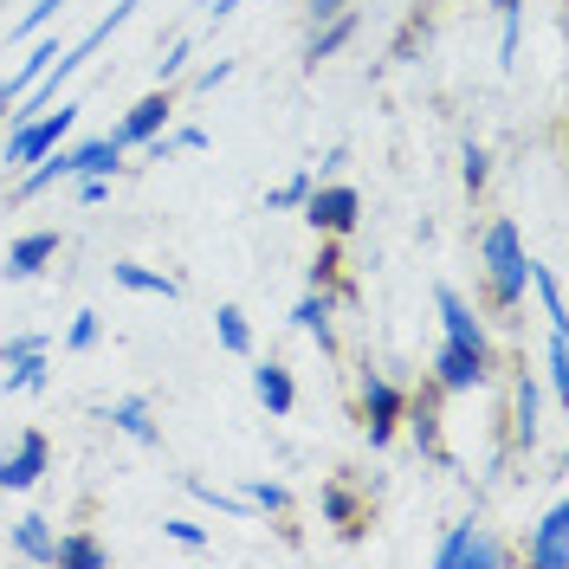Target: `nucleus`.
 Returning <instances> with one entry per match:
<instances>
[{
	"label": "nucleus",
	"mask_w": 569,
	"mask_h": 569,
	"mask_svg": "<svg viewBox=\"0 0 569 569\" xmlns=\"http://www.w3.org/2000/svg\"><path fill=\"white\" fill-rule=\"evenodd\" d=\"M311 181H318L311 169H291V176L266 194V213H298V208H305V194H311Z\"/></svg>",
	"instance_id": "obj_34"
},
{
	"label": "nucleus",
	"mask_w": 569,
	"mask_h": 569,
	"mask_svg": "<svg viewBox=\"0 0 569 569\" xmlns=\"http://www.w3.org/2000/svg\"><path fill=\"white\" fill-rule=\"evenodd\" d=\"M518 563L525 569H569V505L563 498H557V505L531 525V537L518 543Z\"/></svg>",
	"instance_id": "obj_9"
},
{
	"label": "nucleus",
	"mask_w": 569,
	"mask_h": 569,
	"mask_svg": "<svg viewBox=\"0 0 569 569\" xmlns=\"http://www.w3.org/2000/svg\"><path fill=\"white\" fill-rule=\"evenodd\" d=\"M531 298L543 305V323H550V330H569V311H563V279H557L550 266H537V259H531Z\"/></svg>",
	"instance_id": "obj_29"
},
{
	"label": "nucleus",
	"mask_w": 569,
	"mask_h": 569,
	"mask_svg": "<svg viewBox=\"0 0 569 569\" xmlns=\"http://www.w3.org/2000/svg\"><path fill=\"white\" fill-rule=\"evenodd\" d=\"M350 39H356V7H343V13H337V20H323V27H305V59H298L305 78H318V66H330Z\"/></svg>",
	"instance_id": "obj_17"
},
{
	"label": "nucleus",
	"mask_w": 569,
	"mask_h": 569,
	"mask_svg": "<svg viewBox=\"0 0 569 569\" xmlns=\"http://www.w3.org/2000/svg\"><path fill=\"white\" fill-rule=\"evenodd\" d=\"M169 137H176V149H188V156H194V149H208V130H201V123H181V130H169Z\"/></svg>",
	"instance_id": "obj_43"
},
{
	"label": "nucleus",
	"mask_w": 569,
	"mask_h": 569,
	"mask_svg": "<svg viewBox=\"0 0 569 569\" xmlns=\"http://www.w3.org/2000/svg\"><path fill=\"white\" fill-rule=\"evenodd\" d=\"M59 52H66V46H59V33H52V27H46V33H33V39H27V59H20V71H13V78H0V84L13 91V104H20V91H27L33 78H46V66H52Z\"/></svg>",
	"instance_id": "obj_24"
},
{
	"label": "nucleus",
	"mask_w": 569,
	"mask_h": 569,
	"mask_svg": "<svg viewBox=\"0 0 569 569\" xmlns=\"http://www.w3.org/2000/svg\"><path fill=\"white\" fill-rule=\"evenodd\" d=\"M66 7H71V0H33V7H27V13H20L13 27H7V39H13V46H27V39L46 33V27H52V20H59Z\"/></svg>",
	"instance_id": "obj_32"
},
{
	"label": "nucleus",
	"mask_w": 569,
	"mask_h": 569,
	"mask_svg": "<svg viewBox=\"0 0 569 569\" xmlns=\"http://www.w3.org/2000/svg\"><path fill=\"white\" fill-rule=\"evenodd\" d=\"M337 311H343V305H337L330 284H305L298 305H291V330H305L323 356H337Z\"/></svg>",
	"instance_id": "obj_13"
},
{
	"label": "nucleus",
	"mask_w": 569,
	"mask_h": 569,
	"mask_svg": "<svg viewBox=\"0 0 569 569\" xmlns=\"http://www.w3.org/2000/svg\"><path fill=\"white\" fill-rule=\"evenodd\" d=\"M305 227L311 233H330V240H350L356 233V220H362V194H356L343 176H330V181H311V194H305Z\"/></svg>",
	"instance_id": "obj_6"
},
{
	"label": "nucleus",
	"mask_w": 569,
	"mask_h": 569,
	"mask_svg": "<svg viewBox=\"0 0 569 569\" xmlns=\"http://www.w3.org/2000/svg\"><path fill=\"white\" fill-rule=\"evenodd\" d=\"M543 389L569 401V330H543Z\"/></svg>",
	"instance_id": "obj_30"
},
{
	"label": "nucleus",
	"mask_w": 569,
	"mask_h": 569,
	"mask_svg": "<svg viewBox=\"0 0 569 569\" xmlns=\"http://www.w3.org/2000/svg\"><path fill=\"white\" fill-rule=\"evenodd\" d=\"M318 518L343 537V543H356V537L369 531V492L356 486L350 472H330L318 486Z\"/></svg>",
	"instance_id": "obj_7"
},
{
	"label": "nucleus",
	"mask_w": 569,
	"mask_h": 569,
	"mask_svg": "<svg viewBox=\"0 0 569 569\" xmlns=\"http://www.w3.org/2000/svg\"><path fill=\"white\" fill-rule=\"evenodd\" d=\"M233 59H213V66H201L194 71V98H213V91H220V84H233Z\"/></svg>",
	"instance_id": "obj_38"
},
{
	"label": "nucleus",
	"mask_w": 569,
	"mask_h": 569,
	"mask_svg": "<svg viewBox=\"0 0 569 569\" xmlns=\"http://www.w3.org/2000/svg\"><path fill=\"white\" fill-rule=\"evenodd\" d=\"M343 7H356V0H305V27H323V20H337Z\"/></svg>",
	"instance_id": "obj_42"
},
{
	"label": "nucleus",
	"mask_w": 569,
	"mask_h": 569,
	"mask_svg": "<svg viewBox=\"0 0 569 569\" xmlns=\"http://www.w3.org/2000/svg\"><path fill=\"white\" fill-rule=\"evenodd\" d=\"M7 543H13V557H20V563L52 569V550H59V525H52L46 511H27V518H13Z\"/></svg>",
	"instance_id": "obj_19"
},
{
	"label": "nucleus",
	"mask_w": 569,
	"mask_h": 569,
	"mask_svg": "<svg viewBox=\"0 0 569 569\" xmlns=\"http://www.w3.org/2000/svg\"><path fill=\"white\" fill-rule=\"evenodd\" d=\"M110 279L123 284V291H137V298H162V305H176V298H181V279L156 272V266H137V259H117V266H110Z\"/></svg>",
	"instance_id": "obj_22"
},
{
	"label": "nucleus",
	"mask_w": 569,
	"mask_h": 569,
	"mask_svg": "<svg viewBox=\"0 0 569 569\" xmlns=\"http://www.w3.org/2000/svg\"><path fill=\"white\" fill-rule=\"evenodd\" d=\"M194 66V39H169L156 59H149V71H156V84H176L181 71Z\"/></svg>",
	"instance_id": "obj_35"
},
{
	"label": "nucleus",
	"mask_w": 569,
	"mask_h": 569,
	"mask_svg": "<svg viewBox=\"0 0 569 569\" xmlns=\"http://www.w3.org/2000/svg\"><path fill=\"white\" fill-rule=\"evenodd\" d=\"M427 382H433L440 395H479V389H492L498 382V369L492 362H479V356L453 350V343H440L433 362H427Z\"/></svg>",
	"instance_id": "obj_10"
},
{
	"label": "nucleus",
	"mask_w": 569,
	"mask_h": 569,
	"mask_svg": "<svg viewBox=\"0 0 569 569\" xmlns=\"http://www.w3.org/2000/svg\"><path fill=\"white\" fill-rule=\"evenodd\" d=\"M98 343H104V318H98V311H78V318H71V330H66V350H98Z\"/></svg>",
	"instance_id": "obj_36"
},
{
	"label": "nucleus",
	"mask_w": 569,
	"mask_h": 569,
	"mask_svg": "<svg viewBox=\"0 0 569 569\" xmlns=\"http://www.w3.org/2000/svg\"><path fill=\"white\" fill-rule=\"evenodd\" d=\"M421 7H447V0H421Z\"/></svg>",
	"instance_id": "obj_46"
},
{
	"label": "nucleus",
	"mask_w": 569,
	"mask_h": 569,
	"mask_svg": "<svg viewBox=\"0 0 569 569\" xmlns=\"http://www.w3.org/2000/svg\"><path fill=\"white\" fill-rule=\"evenodd\" d=\"M233 7H240V0H201V13H208L213 27H220V20H227V13H233Z\"/></svg>",
	"instance_id": "obj_44"
},
{
	"label": "nucleus",
	"mask_w": 569,
	"mask_h": 569,
	"mask_svg": "<svg viewBox=\"0 0 569 569\" xmlns=\"http://www.w3.org/2000/svg\"><path fill=\"white\" fill-rule=\"evenodd\" d=\"M479 291H486V311L498 323H518L525 298H531V247H525V227L511 213H492L479 227Z\"/></svg>",
	"instance_id": "obj_1"
},
{
	"label": "nucleus",
	"mask_w": 569,
	"mask_h": 569,
	"mask_svg": "<svg viewBox=\"0 0 569 569\" xmlns=\"http://www.w3.org/2000/svg\"><path fill=\"white\" fill-rule=\"evenodd\" d=\"M343 169H350V142H330V149L318 156V169H311V176L330 181V176H343Z\"/></svg>",
	"instance_id": "obj_40"
},
{
	"label": "nucleus",
	"mask_w": 569,
	"mask_h": 569,
	"mask_svg": "<svg viewBox=\"0 0 569 569\" xmlns=\"http://www.w3.org/2000/svg\"><path fill=\"white\" fill-rule=\"evenodd\" d=\"M433 318H440V343H453V350L479 356V362H492V369H498L492 323H486V311H479L466 291H453V284H433Z\"/></svg>",
	"instance_id": "obj_5"
},
{
	"label": "nucleus",
	"mask_w": 569,
	"mask_h": 569,
	"mask_svg": "<svg viewBox=\"0 0 569 569\" xmlns=\"http://www.w3.org/2000/svg\"><path fill=\"white\" fill-rule=\"evenodd\" d=\"M7 117H13V91H7V84H0V123H7Z\"/></svg>",
	"instance_id": "obj_45"
},
{
	"label": "nucleus",
	"mask_w": 569,
	"mask_h": 569,
	"mask_svg": "<svg viewBox=\"0 0 569 569\" xmlns=\"http://www.w3.org/2000/svg\"><path fill=\"white\" fill-rule=\"evenodd\" d=\"M52 569H110V543L98 531H59V550H52Z\"/></svg>",
	"instance_id": "obj_21"
},
{
	"label": "nucleus",
	"mask_w": 569,
	"mask_h": 569,
	"mask_svg": "<svg viewBox=\"0 0 569 569\" xmlns=\"http://www.w3.org/2000/svg\"><path fill=\"white\" fill-rule=\"evenodd\" d=\"M427 39H433V7L415 0V13H408V20H401V33L389 39V66H415V59L427 52Z\"/></svg>",
	"instance_id": "obj_25"
},
{
	"label": "nucleus",
	"mask_w": 569,
	"mask_h": 569,
	"mask_svg": "<svg viewBox=\"0 0 569 569\" xmlns=\"http://www.w3.org/2000/svg\"><path fill=\"white\" fill-rule=\"evenodd\" d=\"M511 563H518V543H505L486 518H453L433 537V569H511Z\"/></svg>",
	"instance_id": "obj_2"
},
{
	"label": "nucleus",
	"mask_w": 569,
	"mask_h": 569,
	"mask_svg": "<svg viewBox=\"0 0 569 569\" xmlns=\"http://www.w3.org/2000/svg\"><path fill=\"white\" fill-rule=\"evenodd\" d=\"M46 382H52V350L20 356V362H0V389L7 395H39Z\"/></svg>",
	"instance_id": "obj_26"
},
{
	"label": "nucleus",
	"mask_w": 569,
	"mask_h": 569,
	"mask_svg": "<svg viewBox=\"0 0 569 569\" xmlns=\"http://www.w3.org/2000/svg\"><path fill=\"white\" fill-rule=\"evenodd\" d=\"M0 7H7V0H0Z\"/></svg>",
	"instance_id": "obj_47"
},
{
	"label": "nucleus",
	"mask_w": 569,
	"mask_h": 569,
	"mask_svg": "<svg viewBox=\"0 0 569 569\" xmlns=\"http://www.w3.org/2000/svg\"><path fill=\"white\" fill-rule=\"evenodd\" d=\"M252 401L272 415V421H284L291 408H298V382H291V369H284L279 356H266V362H252Z\"/></svg>",
	"instance_id": "obj_18"
},
{
	"label": "nucleus",
	"mask_w": 569,
	"mask_h": 569,
	"mask_svg": "<svg viewBox=\"0 0 569 569\" xmlns=\"http://www.w3.org/2000/svg\"><path fill=\"white\" fill-rule=\"evenodd\" d=\"M440 401H447V395L433 389V382H427V389H408V408H401V433H408V440L421 447L427 460H440V466H447V433H440Z\"/></svg>",
	"instance_id": "obj_12"
},
{
	"label": "nucleus",
	"mask_w": 569,
	"mask_h": 569,
	"mask_svg": "<svg viewBox=\"0 0 569 569\" xmlns=\"http://www.w3.org/2000/svg\"><path fill=\"white\" fill-rule=\"evenodd\" d=\"M52 472V440L27 427L7 453H0V492H39V479Z\"/></svg>",
	"instance_id": "obj_8"
},
{
	"label": "nucleus",
	"mask_w": 569,
	"mask_h": 569,
	"mask_svg": "<svg viewBox=\"0 0 569 569\" xmlns=\"http://www.w3.org/2000/svg\"><path fill=\"white\" fill-rule=\"evenodd\" d=\"M213 343L227 356H252V323L240 305H213Z\"/></svg>",
	"instance_id": "obj_28"
},
{
	"label": "nucleus",
	"mask_w": 569,
	"mask_h": 569,
	"mask_svg": "<svg viewBox=\"0 0 569 569\" xmlns=\"http://www.w3.org/2000/svg\"><path fill=\"white\" fill-rule=\"evenodd\" d=\"M59 252H66V233H59V227H33V233H20V240L7 247V266H0V272H7V284H27V279H39Z\"/></svg>",
	"instance_id": "obj_15"
},
{
	"label": "nucleus",
	"mask_w": 569,
	"mask_h": 569,
	"mask_svg": "<svg viewBox=\"0 0 569 569\" xmlns=\"http://www.w3.org/2000/svg\"><path fill=\"white\" fill-rule=\"evenodd\" d=\"M71 130H78V104H71V98H59V110L46 104L39 117H13V123H7V149H0L7 176L33 169L39 156H52L59 142H71Z\"/></svg>",
	"instance_id": "obj_3"
},
{
	"label": "nucleus",
	"mask_w": 569,
	"mask_h": 569,
	"mask_svg": "<svg viewBox=\"0 0 569 569\" xmlns=\"http://www.w3.org/2000/svg\"><path fill=\"white\" fill-rule=\"evenodd\" d=\"M98 421H110V433L137 440V447H162V421H156V401L149 395H117L98 408Z\"/></svg>",
	"instance_id": "obj_16"
},
{
	"label": "nucleus",
	"mask_w": 569,
	"mask_h": 569,
	"mask_svg": "<svg viewBox=\"0 0 569 569\" xmlns=\"http://www.w3.org/2000/svg\"><path fill=\"white\" fill-rule=\"evenodd\" d=\"M486 181H492V149L479 137H466L460 142V188H466V201H479L486 194Z\"/></svg>",
	"instance_id": "obj_31"
},
{
	"label": "nucleus",
	"mask_w": 569,
	"mask_h": 569,
	"mask_svg": "<svg viewBox=\"0 0 569 569\" xmlns=\"http://www.w3.org/2000/svg\"><path fill=\"white\" fill-rule=\"evenodd\" d=\"M110 181H117V176H78V201H84V208L110 201Z\"/></svg>",
	"instance_id": "obj_41"
},
{
	"label": "nucleus",
	"mask_w": 569,
	"mask_h": 569,
	"mask_svg": "<svg viewBox=\"0 0 569 569\" xmlns=\"http://www.w3.org/2000/svg\"><path fill=\"white\" fill-rule=\"evenodd\" d=\"M337 279H343V240L318 233V252H311V266H305V284H337Z\"/></svg>",
	"instance_id": "obj_33"
},
{
	"label": "nucleus",
	"mask_w": 569,
	"mask_h": 569,
	"mask_svg": "<svg viewBox=\"0 0 569 569\" xmlns=\"http://www.w3.org/2000/svg\"><path fill=\"white\" fill-rule=\"evenodd\" d=\"M66 156H71V181L78 176H123V142L117 137H84V142H66Z\"/></svg>",
	"instance_id": "obj_20"
},
{
	"label": "nucleus",
	"mask_w": 569,
	"mask_h": 569,
	"mask_svg": "<svg viewBox=\"0 0 569 569\" xmlns=\"http://www.w3.org/2000/svg\"><path fill=\"white\" fill-rule=\"evenodd\" d=\"M233 492L247 498L259 518H291V486L284 479H266V472H240V486Z\"/></svg>",
	"instance_id": "obj_23"
},
{
	"label": "nucleus",
	"mask_w": 569,
	"mask_h": 569,
	"mask_svg": "<svg viewBox=\"0 0 569 569\" xmlns=\"http://www.w3.org/2000/svg\"><path fill=\"white\" fill-rule=\"evenodd\" d=\"M39 350H52V337L46 330H27V337H7L0 343V362H20V356H39Z\"/></svg>",
	"instance_id": "obj_39"
},
{
	"label": "nucleus",
	"mask_w": 569,
	"mask_h": 569,
	"mask_svg": "<svg viewBox=\"0 0 569 569\" xmlns=\"http://www.w3.org/2000/svg\"><path fill=\"white\" fill-rule=\"evenodd\" d=\"M169 117H176V91H169V84H156V91H142L137 104L123 110V123H117L110 137L123 142V149H142L149 137H162V130H169Z\"/></svg>",
	"instance_id": "obj_14"
},
{
	"label": "nucleus",
	"mask_w": 569,
	"mask_h": 569,
	"mask_svg": "<svg viewBox=\"0 0 569 569\" xmlns=\"http://www.w3.org/2000/svg\"><path fill=\"white\" fill-rule=\"evenodd\" d=\"M401 408H408V389L395 382L389 369H376V362L362 356V369H356V415H362V433H369L376 453L401 440Z\"/></svg>",
	"instance_id": "obj_4"
},
{
	"label": "nucleus",
	"mask_w": 569,
	"mask_h": 569,
	"mask_svg": "<svg viewBox=\"0 0 569 569\" xmlns=\"http://www.w3.org/2000/svg\"><path fill=\"white\" fill-rule=\"evenodd\" d=\"M537 447H543V382L531 369H518L511 376V453L531 460Z\"/></svg>",
	"instance_id": "obj_11"
},
{
	"label": "nucleus",
	"mask_w": 569,
	"mask_h": 569,
	"mask_svg": "<svg viewBox=\"0 0 569 569\" xmlns=\"http://www.w3.org/2000/svg\"><path fill=\"white\" fill-rule=\"evenodd\" d=\"M181 492L194 498V505H208V511H227V518H252V505L240 492H227V486H213L201 472H181Z\"/></svg>",
	"instance_id": "obj_27"
},
{
	"label": "nucleus",
	"mask_w": 569,
	"mask_h": 569,
	"mask_svg": "<svg viewBox=\"0 0 569 569\" xmlns=\"http://www.w3.org/2000/svg\"><path fill=\"white\" fill-rule=\"evenodd\" d=\"M162 537L181 543V550H208V543H213L208 525H194V518H162Z\"/></svg>",
	"instance_id": "obj_37"
}]
</instances>
